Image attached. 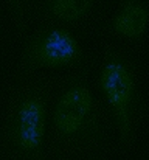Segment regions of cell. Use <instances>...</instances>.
<instances>
[{"label": "cell", "instance_id": "obj_1", "mask_svg": "<svg viewBox=\"0 0 149 160\" xmlns=\"http://www.w3.org/2000/svg\"><path fill=\"white\" fill-rule=\"evenodd\" d=\"M92 82V62L61 82L48 113L50 160L98 154L110 138V115Z\"/></svg>", "mask_w": 149, "mask_h": 160}, {"label": "cell", "instance_id": "obj_2", "mask_svg": "<svg viewBox=\"0 0 149 160\" xmlns=\"http://www.w3.org/2000/svg\"><path fill=\"white\" fill-rule=\"evenodd\" d=\"M95 87L113 118L118 151L131 152L137 145L148 103L142 86L140 61L129 47L118 42L102 47Z\"/></svg>", "mask_w": 149, "mask_h": 160}, {"label": "cell", "instance_id": "obj_3", "mask_svg": "<svg viewBox=\"0 0 149 160\" xmlns=\"http://www.w3.org/2000/svg\"><path fill=\"white\" fill-rule=\"evenodd\" d=\"M51 98L45 76L16 78L0 129L2 160H50L45 140Z\"/></svg>", "mask_w": 149, "mask_h": 160}, {"label": "cell", "instance_id": "obj_4", "mask_svg": "<svg viewBox=\"0 0 149 160\" xmlns=\"http://www.w3.org/2000/svg\"><path fill=\"white\" fill-rule=\"evenodd\" d=\"M89 54L75 31L54 25H37L22 38L16 78L42 70H76L89 64Z\"/></svg>", "mask_w": 149, "mask_h": 160}, {"label": "cell", "instance_id": "obj_5", "mask_svg": "<svg viewBox=\"0 0 149 160\" xmlns=\"http://www.w3.org/2000/svg\"><path fill=\"white\" fill-rule=\"evenodd\" d=\"M104 0H25L27 20L54 25L72 31L93 27L102 12Z\"/></svg>", "mask_w": 149, "mask_h": 160}, {"label": "cell", "instance_id": "obj_6", "mask_svg": "<svg viewBox=\"0 0 149 160\" xmlns=\"http://www.w3.org/2000/svg\"><path fill=\"white\" fill-rule=\"evenodd\" d=\"M101 30L126 47L143 45L149 31V0H118L117 12L101 25Z\"/></svg>", "mask_w": 149, "mask_h": 160}, {"label": "cell", "instance_id": "obj_7", "mask_svg": "<svg viewBox=\"0 0 149 160\" xmlns=\"http://www.w3.org/2000/svg\"><path fill=\"white\" fill-rule=\"evenodd\" d=\"M9 14H11V20L20 36V39L28 33V20H27V12H25V0H5Z\"/></svg>", "mask_w": 149, "mask_h": 160}, {"label": "cell", "instance_id": "obj_8", "mask_svg": "<svg viewBox=\"0 0 149 160\" xmlns=\"http://www.w3.org/2000/svg\"><path fill=\"white\" fill-rule=\"evenodd\" d=\"M86 160H107V157H106L102 152H98V154H92V156H89Z\"/></svg>", "mask_w": 149, "mask_h": 160}]
</instances>
